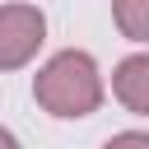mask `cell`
Instances as JSON below:
<instances>
[{"label": "cell", "mask_w": 149, "mask_h": 149, "mask_svg": "<svg viewBox=\"0 0 149 149\" xmlns=\"http://www.w3.org/2000/svg\"><path fill=\"white\" fill-rule=\"evenodd\" d=\"M102 70L88 51L79 47H65L56 56H47L33 74V98L47 116H61V121H79V116H93L102 107Z\"/></svg>", "instance_id": "6da1fadb"}, {"label": "cell", "mask_w": 149, "mask_h": 149, "mask_svg": "<svg viewBox=\"0 0 149 149\" xmlns=\"http://www.w3.org/2000/svg\"><path fill=\"white\" fill-rule=\"evenodd\" d=\"M47 42V14L37 5H0V70H23Z\"/></svg>", "instance_id": "7a4b0ae2"}, {"label": "cell", "mask_w": 149, "mask_h": 149, "mask_svg": "<svg viewBox=\"0 0 149 149\" xmlns=\"http://www.w3.org/2000/svg\"><path fill=\"white\" fill-rule=\"evenodd\" d=\"M112 98L130 116H149V56L135 51L112 70Z\"/></svg>", "instance_id": "3957f363"}, {"label": "cell", "mask_w": 149, "mask_h": 149, "mask_svg": "<svg viewBox=\"0 0 149 149\" xmlns=\"http://www.w3.org/2000/svg\"><path fill=\"white\" fill-rule=\"evenodd\" d=\"M112 19H116L121 37L149 42V0H112Z\"/></svg>", "instance_id": "277c9868"}, {"label": "cell", "mask_w": 149, "mask_h": 149, "mask_svg": "<svg viewBox=\"0 0 149 149\" xmlns=\"http://www.w3.org/2000/svg\"><path fill=\"white\" fill-rule=\"evenodd\" d=\"M126 144H144V149H149V135L135 130V135H112V140H107V149H126Z\"/></svg>", "instance_id": "5b68a950"}, {"label": "cell", "mask_w": 149, "mask_h": 149, "mask_svg": "<svg viewBox=\"0 0 149 149\" xmlns=\"http://www.w3.org/2000/svg\"><path fill=\"white\" fill-rule=\"evenodd\" d=\"M0 144H5V149H14V144H19V140H14V130H5V126H0Z\"/></svg>", "instance_id": "8992f818"}]
</instances>
